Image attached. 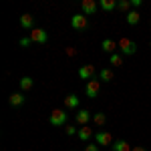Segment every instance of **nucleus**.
Listing matches in <instances>:
<instances>
[{
    "label": "nucleus",
    "instance_id": "8",
    "mask_svg": "<svg viewBox=\"0 0 151 151\" xmlns=\"http://www.w3.org/2000/svg\"><path fill=\"white\" fill-rule=\"evenodd\" d=\"M81 10L85 16H93L95 12H97V2L95 0H83L81 2Z\"/></svg>",
    "mask_w": 151,
    "mask_h": 151
},
{
    "label": "nucleus",
    "instance_id": "20",
    "mask_svg": "<svg viewBox=\"0 0 151 151\" xmlns=\"http://www.w3.org/2000/svg\"><path fill=\"white\" fill-rule=\"evenodd\" d=\"M117 8L127 14V12H131V2H129V0H119V2H117Z\"/></svg>",
    "mask_w": 151,
    "mask_h": 151
},
{
    "label": "nucleus",
    "instance_id": "12",
    "mask_svg": "<svg viewBox=\"0 0 151 151\" xmlns=\"http://www.w3.org/2000/svg\"><path fill=\"white\" fill-rule=\"evenodd\" d=\"M32 24H35V18H32L30 14H22V16H20V26H22L24 30H35Z\"/></svg>",
    "mask_w": 151,
    "mask_h": 151
},
{
    "label": "nucleus",
    "instance_id": "23",
    "mask_svg": "<svg viewBox=\"0 0 151 151\" xmlns=\"http://www.w3.org/2000/svg\"><path fill=\"white\" fill-rule=\"evenodd\" d=\"M65 131H67V135H75V133H79V129L75 127V125H67Z\"/></svg>",
    "mask_w": 151,
    "mask_h": 151
},
{
    "label": "nucleus",
    "instance_id": "28",
    "mask_svg": "<svg viewBox=\"0 0 151 151\" xmlns=\"http://www.w3.org/2000/svg\"><path fill=\"white\" fill-rule=\"evenodd\" d=\"M149 47H151V40H149Z\"/></svg>",
    "mask_w": 151,
    "mask_h": 151
},
{
    "label": "nucleus",
    "instance_id": "27",
    "mask_svg": "<svg viewBox=\"0 0 151 151\" xmlns=\"http://www.w3.org/2000/svg\"><path fill=\"white\" fill-rule=\"evenodd\" d=\"M133 151H147V149H145V147H141V145H135V147H133Z\"/></svg>",
    "mask_w": 151,
    "mask_h": 151
},
{
    "label": "nucleus",
    "instance_id": "26",
    "mask_svg": "<svg viewBox=\"0 0 151 151\" xmlns=\"http://www.w3.org/2000/svg\"><path fill=\"white\" fill-rule=\"evenodd\" d=\"M131 6H133V8H139V6H141V0H133V2H131Z\"/></svg>",
    "mask_w": 151,
    "mask_h": 151
},
{
    "label": "nucleus",
    "instance_id": "16",
    "mask_svg": "<svg viewBox=\"0 0 151 151\" xmlns=\"http://www.w3.org/2000/svg\"><path fill=\"white\" fill-rule=\"evenodd\" d=\"M111 147H113V151H133V147L129 145L127 141H115Z\"/></svg>",
    "mask_w": 151,
    "mask_h": 151
},
{
    "label": "nucleus",
    "instance_id": "11",
    "mask_svg": "<svg viewBox=\"0 0 151 151\" xmlns=\"http://www.w3.org/2000/svg\"><path fill=\"white\" fill-rule=\"evenodd\" d=\"M65 107H67V109H70V111H75V109H77V107H79V97H77V95H67V97H65Z\"/></svg>",
    "mask_w": 151,
    "mask_h": 151
},
{
    "label": "nucleus",
    "instance_id": "17",
    "mask_svg": "<svg viewBox=\"0 0 151 151\" xmlns=\"http://www.w3.org/2000/svg\"><path fill=\"white\" fill-rule=\"evenodd\" d=\"M32 85H35V81H32L30 77H22V79H20V91H30Z\"/></svg>",
    "mask_w": 151,
    "mask_h": 151
},
{
    "label": "nucleus",
    "instance_id": "1",
    "mask_svg": "<svg viewBox=\"0 0 151 151\" xmlns=\"http://www.w3.org/2000/svg\"><path fill=\"white\" fill-rule=\"evenodd\" d=\"M119 50H121V55L131 57V55L137 52V45H135L131 38H121V40H119Z\"/></svg>",
    "mask_w": 151,
    "mask_h": 151
},
{
    "label": "nucleus",
    "instance_id": "7",
    "mask_svg": "<svg viewBox=\"0 0 151 151\" xmlns=\"http://www.w3.org/2000/svg\"><path fill=\"white\" fill-rule=\"evenodd\" d=\"M95 141H97V145H113L115 141L111 137V133H107V131H99V133H95Z\"/></svg>",
    "mask_w": 151,
    "mask_h": 151
},
{
    "label": "nucleus",
    "instance_id": "18",
    "mask_svg": "<svg viewBox=\"0 0 151 151\" xmlns=\"http://www.w3.org/2000/svg\"><path fill=\"white\" fill-rule=\"evenodd\" d=\"M93 123L97 125V127H103L105 123H107V115H105V113H95L93 115Z\"/></svg>",
    "mask_w": 151,
    "mask_h": 151
},
{
    "label": "nucleus",
    "instance_id": "3",
    "mask_svg": "<svg viewBox=\"0 0 151 151\" xmlns=\"http://www.w3.org/2000/svg\"><path fill=\"white\" fill-rule=\"evenodd\" d=\"M70 26L75 28V30H85V28H89V20H87V16L79 12V14H75L73 18H70Z\"/></svg>",
    "mask_w": 151,
    "mask_h": 151
},
{
    "label": "nucleus",
    "instance_id": "24",
    "mask_svg": "<svg viewBox=\"0 0 151 151\" xmlns=\"http://www.w3.org/2000/svg\"><path fill=\"white\" fill-rule=\"evenodd\" d=\"M30 45H32V40H30V38H26V36L20 38V47H30Z\"/></svg>",
    "mask_w": 151,
    "mask_h": 151
},
{
    "label": "nucleus",
    "instance_id": "9",
    "mask_svg": "<svg viewBox=\"0 0 151 151\" xmlns=\"http://www.w3.org/2000/svg\"><path fill=\"white\" fill-rule=\"evenodd\" d=\"M101 47H103L105 52H109V55H115L117 47H119V42H115L113 38H105L103 42H101Z\"/></svg>",
    "mask_w": 151,
    "mask_h": 151
},
{
    "label": "nucleus",
    "instance_id": "2",
    "mask_svg": "<svg viewBox=\"0 0 151 151\" xmlns=\"http://www.w3.org/2000/svg\"><path fill=\"white\" fill-rule=\"evenodd\" d=\"M48 121H50V125L60 127V125H65V123H67V113H65V111H60V109H52Z\"/></svg>",
    "mask_w": 151,
    "mask_h": 151
},
{
    "label": "nucleus",
    "instance_id": "4",
    "mask_svg": "<svg viewBox=\"0 0 151 151\" xmlns=\"http://www.w3.org/2000/svg\"><path fill=\"white\" fill-rule=\"evenodd\" d=\"M79 79L83 81H93L95 79V65H83L81 69H79Z\"/></svg>",
    "mask_w": 151,
    "mask_h": 151
},
{
    "label": "nucleus",
    "instance_id": "14",
    "mask_svg": "<svg viewBox=\"0 0 151 151\" xmlns=\"http://www.w3.org/2000/svg\"><path fill=\"white\" fill-rule=\"evenodd\" d=\"M77 135H79V139H81V141H89L91 137H93V129L85 125V127L79 129V133H77Z\"/></svg>",
    "mask_w": 151,
    "mask_h": 151
},
{
    "label": "nucleus",
    "instance_id": "10",
    "mask_svg": "<svg viewBox=\"0 0 151 151\" xmlns=\"http://www.w3.org/2000/svg\"><path fill=\"white\" fill-rule=\"evenodd\" d=\"M91 117H93V115H91V111H87V109H81V111H77V123L85 127V125L91 121Z\"/></svg>",
    "mask_w": 151,
    "mask_h": 151
},
{
    "label": "nucleus",
    "instance_id": "22",
    "mask_svg": "<svg viewBox=\"0 0 151 151\" xmlns=\"http://www.w3.org/2000/svg\"><path fill=\"white\" fill-rule=\"evenodd\" d=\"M99 77H101V81H113V70H109V69H103L101 73H99Z\"/></svg>",
    "mask_w": 151,
    "mask_h": 151
},
{
    "label": "nucleus",
    "instance_id": "15",
    "mask_svg": "<svg viewBox=\"0 0 151 151\" xmlns=\"http://www.w3.org/2000/svg\"><path fill=\"white\" fill-rule=\"evenodd\" d=\"M125 20H127V24H131V26H135V24L141 20V16H139V12L137 10H131L125 14Z\"/></svg>",
    "mask_w": 151,
    "mask_h": 151
},
{
    "label": "nucleus",
    "instance_id": "19",
    "mask_svg": "<svg viewBox=\"0 0 151 151\" xmlns=\"http://www.w3.org/2000/svg\"><path fill=\"white\" fill-rule=\"evenodd\" d=\"M99 4H101V8L107 10V12H111V10H115V8H117V2H115V0H101Z\"/></svg>",
    "mask_w": 151,
    "mask_h": 151
},
{
    "label": "nucleus",
    "instance_id": "5",
    "mask_svg": "<svg viewBox=\"0 0 151 151\" xmlns=\"http://www.w3.org/2000/svg\"><path fill=\"white\" fill-rule=\"evenodd\" d=\"M32 42H36V45H45L48 40V35L42 30V28H35V30H30V36H28Z\"/></svg>",
    "mask_w": 151,
    "mask_h": 151
},
{
    "label": "nucleus",
    "instance_id": "21",
    "mask_svg": "<svg viewBox=\"0 0 151 151\" xmlns=\"http://www.w3.org/2000/svg\"><path fill=\"white\" fill-rule=\"evenodd\" d=\"M109 63H111L113 67H121V65H123V55H111V57H109Z\"/></svg>",
    "mask_w": 151,
    "mask_h": 151
},
{
    "label": "nucleus",
    "instance_id": "6",
    "mask_svg": "<svg viewBox=\"0 0 151 151\" xmlns=\"http://www.w3.org/2000/svg\"><path fill=\"white\" fill-rule=\"evenodd\" d=\"M99 91H101V81H89L87 83V87H85V93H87V97L89 99H95L97 95H99Z\"/></svg>",
    "mask_w": 151,
    "mask_h": 151
},
{
    "label": "nucleus",
    "instance_id": "13",
    "mask_svg": "<svg viewBox=\"0 0 151 151\" xmlns=\"http://www.w3.org/2000/svg\"><path fill=\"white\" fill-rule=\"evenodd\" d=\"M8 103H10V107H20L24 103V95L22 93H12L8 97Z\"/></svg>",
    "mask_w": 151,
    "mask_h": 151
},
{
    "label": "nucleus",
    "instance_id": "25",
    "mask_svg": "<svg viewBox=\"0 0 151 151\" xmlns=\"http://www.w3.org/2000/svg\"><path fill=\"white\" fill-rule=\"evenodd\" d=\"M85 151H99V147H97V145H87Z\"/></svg>",
    "mask_w": 151,
    "mask_h": 151
}]
</instances>
